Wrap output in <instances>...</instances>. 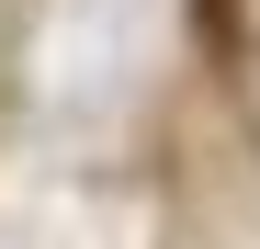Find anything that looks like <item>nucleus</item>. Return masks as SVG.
I'll return each instance as SVG.
<instances>
[{"mask_svg": "<svg viewBox=\"0 0 260 249\" xmlns=\"http://www.w3.org/2000/svg\"><path fill=\"white\" fill-rule=\"evenodd\" d=\"M204 34H215V46H238V0H204Z\"/></svg>", "mask_w": 260, "mask_h": 249, "instance_id": "obj_1", "label": "nucleus"}]
</instances>
